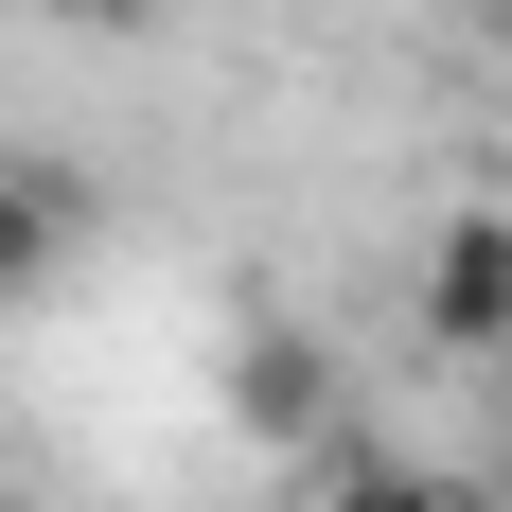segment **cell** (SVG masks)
<instances>
[{
	"label": "cell",
	"instance_id": "cell-2",
	"mask_svg": "<svg viewBox=\"0 0 512 512\" xmlns=\"http://www.w3.org/2000/svg\"><path fill=\"white\" fill-rule=\"evenodd\" d=\"M230 424H248V442H336V371H318V336L265 318L248 354H230Z\"/></svg>",
	"mask_w": 512,
	"mask_h": 512
},
{
	"label": "cell",
	"instance_id": "cell-5",
	"mask_svg": "<svg viewBox=\"0 0 512 512\" xmlns=\"http://www.w3.org/2000/svg\"><path fill=\"white\" fill-rule=\"evenodd\" d=\"M71 18H124V0H71Z\"/></svg>",
	"mask_w": 512,
	"mask_h": 512
},
{
	"label": "cell",
	"instance_id": "cell-1",
	"mask_svg": "<svg viewBox=\"0 0 512 512\" xmlns=\"http://www.w3.org/2000/svg\"><path fill=\"white\" fill-rule=\"evenodd\" d=\"M424 336L442 354H512V212H460L424 248Z\"/></svg>",
	"mask_w": 512,
	"mask_h": 512
},
{
	"label": "cell",
	"instance_id": "cell-7",
	"mask_svg": "<svg viewBox=\"0 0 512 512\" xmlns=\"http://www.w3.org/2000/svg\"><path fill=\"white\" fill-rule=\"evenodd\" d=\"M0 512H18V495H0Z\"/></svg>",
	"mask_w": 512,
	"mask_h": 512
},
{
	"label": "cell",
	"instance_id": "cell-4",
	"mask_svg": "<svg viewBox=\"0 0 512 512\" xmlns=\"http://www.w3.org/2000/svg\"><path fill=\"white\" fill-rule=\"evenodd\" d=\"M336 512H477V495H442L424 460H354V442H336Z\"/></svg>",
	"mask_w": 512,
	"mask_h": 512
},
{
	"label": "cell",
	"instance_id": "cell-6",
	"mask_svg": "<svg viewBox=\"0 0 512 512\" xmlns=\"http://www.w3.org/2000/svg\"><path fill=\"white\" fill-rule=\"evenodd\" d=\"M477 18H512V0H477Z\"/></svg>",
	"mask_w": 512,
	"mask_h": 512
},
{
	"label": "cell",
	"instance_id": "cell-3",
	"mask_svg": "<svg viewBox=\"0 0 512 512\" xmlns=\"http://www.w3.org/2000/svg\"><path fill=\"white\" fill-rule=\"evenodd\" d=\"M53 248H71V177L53 159H0V301L53 283Z\"/></svg>",
	"mask_w": 512,
	"mask_h": 512
}]
</instances>
